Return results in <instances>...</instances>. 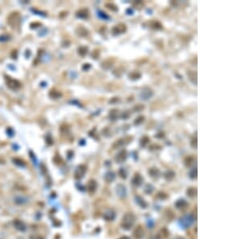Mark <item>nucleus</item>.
I'll list each match as a JSON object with an SVG mask.
<instances>
[{"label": "nucleus", "mask_w": 241, "mask_h": 239, "mask_svg": "<svg viewBox=\"0 0 241 239\" xmlns=\"http://www.w3.org/2000/svg\"><path fill=\"white\" fill-rule=\"evenodd\" d=\"M136 221V217L135 215L132 213H126L122 218V228L125 230H129L133 228V225L135 223Z\"/></svg>", "instance_id": "nucleus-1"}, {"label": "nucleus", "mask_w": 241, "mask_h": 239, "mask_svg": "<svg viewBox=\"0 0 241 239\" xmlns=\"http://www.w3.org/2000/svg\"><path fill=\"white\" fill-rule=\"evenodd\" d=\"M21 22V16L18 12H13L7 18V23L11 26V28L15 29L19 26Z\"/></svg>", "instance_id": "nucleus-2"}, {"label": "nucleus", "mask_w": 241, "mask_h": 239, "mask_svg": "<svg viewBox=\"0 0 241 239\" xmlns=\"http://www.w3.org/2000/svg\"><path fill=\"white\" fill-rule=\"evenodd\" d=\"M195 222V217L193 215L189 214V215H185L179 220V223L182 225V227L184 229H187Z\"/></svg>", "instance_id": "nucleus-3"}, {"label": "nucleus", "mask_w": 241, "mask_h": 239, "mask_svg": "<svg viewBox=\"0 0 241 239\" xmlns=\"http://www.w3.org/2000/svg\"><path fill=\"white\" fill-rule=\"evenodd\" d=\"M86 170H87V168L86 166L84 165V164H80L79 165L77 168H76V171H75V173H74V177L76 179H82L84 176H85V172H86Z\"/></svg>", "instance_id": "nucleus-4"}, {"label": "nucleus", "mask_w": 241, "mask_h": 239, "mask_svg": "<svg viewBox=\"0 0 241 239\" xmlns=\"http://www.w3.org/2000/svg\"><path fill=\"white\" fill-rule=\"evenodd\" d=\"M127 30V27L125 23H118L117 25H115L112 29V33L114 36H117V35H120V34H123L125 32H126Z\"/></svg>", "instance_id": "nucleus-5"}, {"label": "nucleus", "mask_w": 241, "mask_h": 239, "mask_svg": "<svg viewBox=\"0 0 241 239\" xmlns=\"http://www.w3.org/2000/svg\"><path fill=\"white\" fill-rule=\"evenodd\" d=\"M127 157H128V153H127V151L125 149L121 150L115 156V161L118 163H122L123 162L126 160Z\"/></svg>", "instance_id": "nucleus-6"}, {"label": "nucleus", "mask_w": 241, "mask_h": 239, "mask_svg": "<svg viewBox=\"0 0 241 239\" xmlns=\"http://www.w3.org/2000/svg\"><path fill=\"white\" fill-rule=\"evenodd\" d=\"M6 83H7V86L12 89V90H17L21 86V83L17 80L12 79L11 77H7L6 78Z\"/></svg>", "instance_id": "nucleus-7"}, {"label": "nucleus", "mask_w": 241, "mask_h": 239, "mask_svg": "<svg viewBox=\"0 0 241 239\" xmlns=\"http://www.w3.org/2000/svg\"><path fill=\"white\" fill-rule=\"evenodd\" d=\"M131 183L133 186L139 187L141 186L143 183V177L139 174V173H135L133 177L132 178Z\"/></svg>", "instance_id": "nucleus-8"}, {"label": "nucleus", "mask_w": 241, "mask_h": 239, "mask_svg": "<svg viewBox=\"0 0 241 239\" xmlns=\"http://www.w3.org/2000/svg\"><path fill=\"white\" fill-rule=\"evenodd\" d=\"M103 218L107 221H112L116 218V213L112 209L106 210L103 214Z\"/></svg>", "instance_id": "nucleus-9"}, {"label": "nucleus", "mask_w": 241, "mask_h": 239, "mask_svg": "<svg viewBox=\"0 0 241 239\" xmlns=\"http://www.w3.org/2000/svg\"><path fill=\"white\" fill-rule=\"evenodd\" d=\"M13 225L16 230L18 231H20V232H24L27 230V226H26L25 223L23 221L18 220V219H16L13 221Z\"/></svg>", "instance_id": "nucleus-10"}, {"label": "nucleus", "mask_w": 241, "mask_h": 239, "mask_svg": "<svg viewBox=\"0 0 241 239\" xmlns=\"http://www.w3.org/2000/svg\"><path fill=\"white\" fill-rule=\"evenodd\" d=\"M153 91H152L151 89H149L148 87H145L142 92H141L140 97L142 99H144V100H148L149 98H150L152 96H153Z\"/></svg>", "instance_id": "nucleus-11"}, {"label": "nucleus", "mask_w": 241, "mask_h": 239, "mask_svg": "<svg viewBox=\"0 0 241 239\" xmlns=\"http://www.w3.org/2000/svg\"><path fill=\"white\" fill-rule=\"evenodd\" d=\"M116 192H117V196L121 198H125L127 194V191L126 187L123 185V184H117V189H116Z\"/></svg>", "instance_id": "nucleus-12"}, {"label": "nucleus", "mask_w": 241, "mask_h": 239, "mask_svg": "<svg viewBox=\"0 0 241 239\" xmlns=\"http://www.w3.org/2000/svg\"><path fill=\"white\" fill-rule=\"evenodd\" d=\"M145 235V230L142 225H138L133 231V237L136 239H142Z\"/></svg>", "instance_id": "nucleus-13"}, {"label": "nucleus", "mask_w": 241, "mask_h": 239, "mask_svg": "<svg viewBox=\"0 0 241 239\" xmlns=\"http://www.w3.org/2000/svg\"><path fill=\"white\" fill-rule=\"evenodd\" d=\"M188 202L184 199H179L175 203V207L179 210H183V209H186V207L188 206Z\"/></svg>", "instance_id": "nucleus-14"}, {"label": "nucleus", "mask_w": 241, "mask_h": 239, "mask_svg": "<svg viewBox=\"0 0 241 239\" xmlns=\"http://www.w3.org/2000/svg\"><path fill=\"white\" fill-rule=\"evenodd\" d=\"M96 189H97V183L96 182V180H94V179L89 180V182L87 184L88 191L90 193H93L96 192Z\"/></svg>", "instance_id": "nucleus-15"}, {"label": "nucleus", "mask_w": 241, "mask_h": 239, "mask_svg": "<svg viewBox=\"0 0 241 239\" xmlns=\"http://www.w3.org/2000/svg\"><path fill=\"white\" fill-rule=\"evenodd\" d=\"M148 173H149V176H150V177H152L153 179H159L160 177V171L157 168H149V171H148Z\"/></svg>", "instance_id": "nucleus-16"}, {"label": "nucleus", "mask_w": 241, "mask_h": 239, "mask_svg": "<svg viewBox=\"0 0 241 239\" xmlns=\"http://www.w3.org/2000/svg\"><path fill=\"white\" fill-rule=\"evenodd\" d=\"M149 28H152V29H154V30H161V29H162V23H161L159 21L154 20V19H153V20H151L149 22Z\"/></svg>", "instance_id": "nucleus-17"}, {"label": "nucleus", "mask_w": 241, "mask_h": 239, "mask_svg": "<svg viewBox=\"0 0 241 239\" xmlns=\"http://www.w3.org/2000/svg\"><path fill=\"white\" fill-rule=\"evenodd\" d=\"M135 202L137 205H139V206H140L141 208H142V209H146L147 206H148V204H147L146 201L142 196H135Z\"/></svg>", "instance_id": "nucleus-18"}, {"label": "nucleus", "mask_w": 241, "mask_h": 239, "mask_svg": "<svg viewBox=\"0 0 241 239\" xmlns=\"http://www.w3.org/2000/svg\"><path fill=\"white\" fill-rule=\"evenodd\" d=\"M76 17L80 19H87L89 15V10L86 9V8H83V9L79 10L78 12H76Z\"/></svg>", "instance_id": "nucleus-19"}, {"label": "nucleus", "mask_w": 241, "mask_h": 239, "mask_svg": "<svg viewBox=\"0 0 241 239\" xmlns=\"http://www.w3.org/2000/svg\"><path fill=\"white\" fill-rule=\"evenodd\" d=\"M28 199L26 197H24V196H16L15 198L14 199V202L15 203L16 205H25V204H27L28 203Z\"/></svg>", "instance_id": "nucleus-20"}, {"label": "nucleus", "mask_w": 241, "mask_h": 239, "mask_svg": "<svg viewBox=\"0 0 241 239\" xmlns=\"http://www.w3.org/2000/svg\"><path fill=\"white\" fill-rule=\"evenodd\" d=\"M187 75H188L189 79H190V80H191V82H192L193 84L196 85V84H197V73L194 71H190L188 72Z\"/></svg>", "instance_id": "nucleus-21"}, {"label": "nucleus", "mask_w": 241, "mask_h": 239, "mask_svg": "<svg viewBox=\"0 0 241 239\" xmlns=\"http://www.w3.org/2000/svg\"><path fill=\"white\" fill-rule=\"evenodd\" d=\"M115 177H116V175H115L114 172H108L105 175L104 178H105V179L106 180V182L110 183V182H112L114 180Z\"/></svg>", "instance_id": "nucleus-22"}, {"label": "nucleus", "mask_w": 241, "mask_h": 239, "mask_svg": "<svg viewBox=\"0 0 241 239\" xmlns=\"http://www.w3.org/2000/svg\"><path fill=\"white\" fill-rule=\"evenodd\" d=\"M175 176V172L172 170H168L164 173V177H165V179H166V180H168V181H170V180L174 179Z\"/></svg>", "instance_id": "nucleus-23"}, {"label": "nucleus", "mask_w": 241, "mask_h": 239, "mask_svg": "<svg viewBox=\"0 0 241 239\" xmlns=\"http://www.w3.org/2000/svg\"><path fill=\"white\" fill-rule=\"evenodd\" d=\"M194 162H195V157L194 156H187L184 160V163H185V166L187 167V168H191V166H193L194 164Z\"/></svg>", "instance_id": "nucleus-24"}, {"label": "nucleus", "mask_w": 241, "mask_h": 239, "mask_svg": "<svg viewBox=\"0 0 241 239\" xmlns=\"http://www.w3.org/2000/svg\"><path fill=\"white\" fill-rule=\"evenodd\" d=\"M141 73H139V72L138 71H133L131 72L129 74V78L131 79V80H138V79H139L141 77Z\"/></svg>", "instance_id": "nucleus-25"}, {"label": "nucleus", "mask_w": 241, "mask_h": 239, "mask_svg": "<svg viewBox=\"0 0 241 239\" xmlns=\"http://www.w3.org/2000/svg\"><path fill=\"white\" fill-rule=\"evenodd\" d=\"M186 193H187V196H188L189 197L194 198L196 196L197 190H196V189H195L194 187H191V188H189V189H187Z\"/></svg>", "instance_id": "nucleus-26"}, {"label": "nucleus", "mask_w": 241, "mask_h": 239, "mask_svg": "<svg viewBox=\"0 0 241 239\" xmlns=\"http://www.w3.org/2000/svg\"><path fill=\"white\" fill-rule=\"evenodd\" d=\"M76 32H77V34L80 36H86L89 33V32L87 31V29H85V28L83 27H80L76 29Z\"/></svg>", "instance_id": "nucleus-27"}, {"label": "nucleus", "mask_w": 241, "mask_h": 239, "mask_svg": "<svg viewBox=\"0 0 241 239\" xmlns=\"http://www.w3.org/2000/svg\"><path fill=\"white\" fill-rule=\"evenodd\" d=\"M117 117H118V110L113 109L109 112V118L112 121H114V120L117 119Z\"/></svg>", "instance_id": "nucleus-28"}, {"label": "nucleus", "mask_w": 241, "mask_h": 239, "mask_svg": "<svg viewBox=\"0 0 241 239\" xmlns=\"http://www.w3.org/2000/svg\"><path fill=\"white\" fill-rule=\"evenodd\" d=\"M149 143V138L148 137V136L145 135L143 136L142 138H141L140 140V144L142 147H146L148 143Z\"/></svg>", "instance_id": "nucleus-29"}, {"label": "nucleus", "mask_w": 241, "mask_h": 239, "mask_svg": "<svg viewBox=\"0 0 241 239\" xmlns=\"http://www.w3.org/2000/svg\"><path fill=\"white\" fill-rule=\"evenodd\" d=\"M13 163L17 166H18V167H25L26 165L25 163L23 162V160L18 159V158H15V159H13Z\"/></svg>", "instance_id": "nucleus-30"}, {"label": "nucleus", "mask_w": 241, "mask_h": 239, "mask_svg": "<svg viewBox=\"0 0 241 239\" xmlns=\"http://www.w3.org/2000/svg\"><path fill=\"white\" fill-rule=\"evenodd\" d=\"M88 53V48L87 47H85V46H82L80 47V48H78V53L80 54L81 56H85L86 54H87Z\"/></svg>", "instance_id": "nucleus-31"}, {"label": "nucleus", "mask_w": 241, "mask_h": 239, "mask_svg": "<svg viewBox=\"0 0 241 239\" xmlns=\"http://www.w3.org/2000/svg\"><path fill=\"white\" fill-rule=\"evenodd\" d=\"M10 39H11V36H10L9 35L7 34L0 35V42H2V43L9 41Z\"/></svg>", "instance_id": "nucleus-32"}, {"label": "nucleus", "mask_w": 241, "mask_h": 239, "mask_svg": "<svg viewBox=\"0 0 241 239\" xmlns=\"http://www.w3.org/2000/svg\"><path fill=\"white\" fill-rule=\"evenodd\" d=\"M189 176L191 177V179H196L197 178V168H192L189 172Z\"/></svg>", "instance_id": "nucleus-33"}, {"label": "nucleus", "mask_w": 241, "mask_h": 239, "mask_svg": "<svg viewBox=\"0 0 241 239\" xmlns=\"http://www.w3.org/2000/svg\"><path fill=\"white\" fill-rule=\"evenodd\" d=\"M144 190L146 193H147V194H150V193H153V191H154V186L151 185V184H148L146 186Z\"/></svg>", "instance_id": "nucleus-34"}, {"label": "nucleus", "mask_w": 241, "mask_h": 239, "mask_svg": "<svg viewBox=\"0 0 241 239\" xmlns=\"http://www.w3.org/2000/svg\"><path fill=\"white\" fill-rule=\"evenodd\" d=\"M144 120H145L144 116H139V117L135 119V121H134V124L135 125L142 124V123L144 122Z\"/></svg>", "instance_id": "nucleus-35"}, {"label": "nucleus", "mask_w": 241, "mask_h": 239, "mask_svg": "<svg viewBox=\"0 0 241 239\" xmlns=\"http://www.w3.org/2000/svg\"><path fill=\"white\" fill-rule=\"evenodd\" d=\"M119 175L120 176L122 177V179H126L127 177V173L126 172V170H125L124 168H121L119 170Z\"/></svg>", "instance_id": "nucleus-36"}, {"label": "nucleus", "mask_w": 241, "mask_h": 239, "mask_svg": "<svg viewBox=\"0 0 241 239\" xmlns=\"http://www.w3.org/2000/svg\"><path fill=\"white\" fill-rule=\"evenodd\" d=\"M106 7H108L109 9L111 10V11H113V12H117V7L115 6L114 4H112V3H107L106 4Z\"/></svg>", "instance_id": "nucleus-37"}, {"label": "nucleus", "mask_w": 241, "mask_h": 239, "mask_svg": "<svg viewBox=\"0 0 241 239\" xmlns=\"http://www.w3.org/2000/svg\"><path fill=\"white\" fill-rule=\"evenodd\" d=\"M51 94H53V95H51V97H54V98H58V97H60V96H61V94H60V93L57 92V91H55V90H52L51 91Z\"/></svg>", "instance_id": "nucleus-38"}, {"label": "nucleus", "mask_w": 241, "mask_h": 239, "mask_svg": "<svg viewBox=\"0 0 241 239\" xmlns=\"http://www.w3.org/2000/svg\"><path fill=\"white\" fill-rule=\"evenodd\" d=\"M191 146L194 148H197V137L195 135V137H193L191 139Z\"/></svg>", "instance_id": "nucleus-39"}, {"label": "nucleus", "mask_w": 241, "mask_h": 239, "mask_svg": "<svg viewBox=\"0 0 241 239\" xmlns=\"http://www.w3.org/2000/svg\"><path fill=\"white\" fill-rule=\"evenodd\" d=\"M98 15L100 16L101 19H108L109 18V17L106 15V13H104V12H101V11H99L98 12Z\"/></svg>", "instance_id": "nucleus-40"}, {"label": "nucleus", "mask_w": 241, "mask_h": 239, "mask_svg": "<svg viewBox=\"0 0 241 239\" xmlns=\"http://www.w3.org/2000/svg\"><path fill=\"white\" fill-rule=\"evenodd\" d=\"M123 144H124V140L123 139H119V140H117L115 143V144L113 145V147H119L120 146H122Z\"/></svg>", "instance_id": "nucleus-41"}, {"label": "nucleus", "mask_w": 241, "mask_h": 239, "mask_svg": "<svg viewBox=\"0 0 241 239\" xmlns=\"http://www.w3.org/2000/svg\"><path fill=\"white\" fill-rule=\"evenodd\" d=\"M144 107L145 106H142V105H137V106H134V108L133 109L135 110L134 111H142V109H144Z\"/></svg>", "instance_id": "nucleus-42"}, {"label": "nucleus", "mask_w": 241, "mask_h": 239, "mask_svg": "<svg viewBox=\"0 0 241 239\" xmlns=\"http://www.w3.org/2000/svg\"><path fill=\"white\" fill-rule=\"evenodd\" d=\"M90 64H84V66H83V69L84 70H88L89 69H90Z\"/></svg>", "instance_id": "nucleus-43"}, {"label": "nucleus", "mask_w": 241, "mask_h": 239, "mask_svg": "<svg viewBox=\"0 0 241 239\" xmlns=\"http://www.w3.org/2000/svg\"><path fill=\"white\" fill-rule=\"evenodd\" d=\"M123 117H122V118H125V119H126V118H128L129 116V114H127V111H126V112L123 114V115H122Z\"/></svg>", "instance_id": "nucleus-44"}, {"label": "nucleus", "mask_w": 241, "mask_h": 239, "mask_svg": "<svg viewBox=\"0 0 241 239\" xmlns=\"http://www.w3.org/2000/svg\"><path fill=\"white\" fill-rule=\"evenodd\" d=\"M119 239H130L129 237H127V236H122V237H120Z\"/></svg>", "instance_id": "nucleus-45"}, {"label": "nucleus", "mask_w": 241, "mask_h": 239, "mask_svg": "<svg viewBox=\"0 0 241 239\" xmlns=\"http://www.w3.org/2000/svg\"><path fill=\"white\" fill-rule=\"evenodd\" d=\"M32 239H42V237H36V236H34V237H31Z\"/></svg>", "instance_id": "nucleus-46"}, {"label": "nucleus", "mask_w": 241, "mask_h": 239, "mask_svg": "<svg viewBox=\"0 0 241 239\" xmlns=\"http://www.w3.org/2000/svg\"><path fill=\"white\" fill-rule=\"evenodd\" d=\"M106 63H107V60H106L105 62H104V63H103V64H106ZM109 64V68H110V67H111V66H112V63H110V64Z\"/></svg>", "instance_id": "nucleus-47"}, {"label": "nucleus", "mask_w": 241, "mask_h": 239, "mask_svg": "<svg viewBox=\"0 0 241 239\" xmlns=\"http://www.w3.org/2000/svg\"><path fill=\"white\" fill-rule=\"evenodd\" d=\"M173 239H184L183 237H179V236H178V237H174V238Z\"/></svg>", "instance_id": "nucleus-48"}]
</instances>
